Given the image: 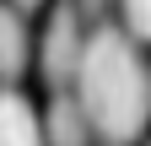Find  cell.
Masks as SVG:
<instances>
[{
  "mask_svg": "<svg viewBox=\"0 0 151 146\" xmlns=\"http://www.w3.org/2000/svg\"><path fill=\"white\" fill-rule=\"evenodd\" d=\"M76 103L86 114V130L103 135L108 146H129L146 130V108H151V87H146V65L140 49L124 38L119 27H97L81 43V65H76Z\"/></svg>",
  "mask_w": 151,
  "mask_h": 146,
  "instance_id": "cell-1",
  "label": "cell"
},
{
  "mask_svg": "<svg viewBox=\"0 0 151 146\" xmlns=\"http://www.w3.org/2000/svg\"><path fill=\"white\" fill-rule=\"evenodd\" d=\"M81 16H76V6H54L49 27H43V43H38V65H43V81L54 87V92H70L76 81V65H81Z\"/></svg>",
  "mask_w": 151,
  "mask_h": 146,
  "instance_id": "cell-2",
  "label": "cell"
},
{
  "mask_svg": "<svg viewBox=\"0 0 151 146\" xmlns=\"http://www.w3.org/2000/svg\"><path fill=\"white\" fill-rule=\"evenodd\" d=\"M38 130H43V146H86V141H92L76 92H54L49 108H43V119H38Z\"/></svg>",
  "mask_w": 151,
  "mask_h": 146,
  "instance_id": "cell-3",
  "label": "cell"
},
{
  "mask_svg": "<svg viewBox=\"0 0 151 146\" xmlns=\"http://www.w3.org/2000/svg\"><path fill=\"white\" fill-rule=\"evenodd\" d=\"M0 146H43L38 108L16 92V87H0Z\"/></svg>",
  "mask_w": 151,
  "mask_h": 146,
  "instance_id": "cell-4",
  "label": "cell"
},
{
  "mask_svg": "<svg viewBox=\"0 0 151 146\" xmlns=\"http://www.w3.org/2000/svg\"><path fill=\"white\" fill-rule=\"evenodd\" d=\"M32 60V38H27V16L0 6V81H16Z\"/></svg>",
  "mask_w": 151,
  "mask_h": 146,
  "instance_id": "cell-5",
  "label": "cell"
},
{
  "mask_svg": "<svg viewBox=\"0 0 151 146\" xmlns=\"http://www.w3.org/2000/svg\"><path fill=\"white\" fill-rule=\"evenodd\" d=\"M119 6H124V38L129 43H140L146 38V33H151V0H119Z\"/></svg>",
  "mask_w": 151,
  "mask_h": 146,
  "instance_id": "cell-6",
  "label": "cell"
},
{
  "mask_svg": "<svg viewBox=\"0 0 151 146\" xmlns=\"http://www.w3.org/2000/svg\"><path fill=\"white\" fill-rule=\"evenodd\" d=\"M108 0H76V16H103Z\"/></svg>",
  "mask_w": 151,
  "mask_h": 146,
  "instance_id": "cell-7",
  "label": "cell"
},
{
  "mask_svg": "<svg viewBox=\"0 0 151 146\" xmlns=\"http://www.w3.org/2000/svg\"><path fill=\"white\" fill-rule=\"evenodd\" d=\"M38 6H43V0H11V11H22V16H27V11H38Z\"/></svg>",
  "mask_w": 151,
  "mask_h": 146,
  "instance_id": "cell-8",
  "label": "cell"
}]
</instances>
